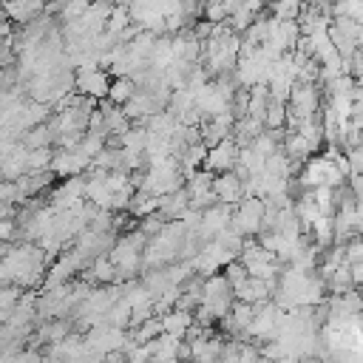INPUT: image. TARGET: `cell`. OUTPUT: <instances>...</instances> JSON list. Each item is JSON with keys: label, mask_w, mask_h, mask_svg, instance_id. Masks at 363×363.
<instances>
[{"label": "cell", "mask_w": 363, "mask_h": 363, "mask_svg": "<svg viewBox=\"0 0 363 363\" xmlns=\"http://www.w3.org/2000/svg\"><path fill=\"white\" fill-rule=\"evenodd\" d=\"M125 363H133V360H125Z\"/></svg>", "instance_id": "obj_25"}, {"label": "cell", "mask_w": 363, "mask_h": 363, "mask_svg": "<svg viewBox=\"0 0 363 363\" xmlns=\"http://www.w3.org/2000/svg\"><path fill=\"white\" fill-rule=\"evenodd\" d=\"M230 318L235 320V329L241 332V337H247V329H250V323H252V318H255V306L235 301L233 309H230Z\"/></svg>", "instance_id": "obj_18"}, {"label": "cell", "mask_w": 363, "mask_h": 363, "mask_svg": "<svg viewBox=\"0 0 363 363\" xmlns=\"http://www.w3.org/2000/svg\"><path fill=\"white\" fill-rule=\"evenodd\" d=\"M51 159H54V150H51V147L28 150V159H26V173H43V170H51Z\"/></svg>", "instance_id": "obj_17"}, {"label": "cell", "mask_w": 363, "mask_h": 363, "mask_svg": "<svg viewBox=\"0 0 363 363\" xmlns=\"http://www.w3.org/2000/svg\"><path fill=\"white\" fill-rule=\"evenodd\" d=\"M74 91L79 96L102 102V99H108V91H111V74L96 68V62H88L74 71Z\"/></svg>", "instance_id": "obj_1"}, {"label": "cell", "mask_w": 363, "mask_h": 363, "mask_svg": "<svg viewBox=\"0 0 363 363\" xmlns=\"http://www.w3.org/2000/svg\"><path fill=\"white\" fill-rule=\"evenodd\" d=\"M284 125H286V105L269 99L267 113H264V128L267 130H284Z\"/></svg>", "instance_id": "obj_16"}, {"label": "cell", "mask_w": 363, "mask_h": 363, "mask_svg": "<svg viewBox=\"0 0 363 363\" xmlns=\"http://www.w3.org/2000/svg\"><path fill=\"white\" fill-rule=\"evenodd\" d=\"M354 233L363 235V199L354 201Z\"/></svg>", "instance_id": "obj_23"}, {"label": "cell", "mask_w": 363, "mask_h": 363, "mask_svg": "<svg viewBox=\"0 0 363 363\" xmlns=\"http://www.w3.org/2000/svg\"><path fill=\"white\" fill-rule=\"evenodd\" d=\"M128 26H130V11H128V6H113L111 17H108V23H105V31L113 34V37H119Z\"/></svg>", "instance_id": "obj_19"}, {"label": "cell", "mask_w": 363, "mask_h": 363, "mask_svg": "<svg viewBox=\"0 0 363 363\" xmlns=\"http://www.w3.org/2000/svg\"><path fill=\"white\" fill-rule=\"evenodd\" d=\"M145 142H147V128H145V125H130V128L119 136V150L145 153Z\"/></svg>", "instance_id": "obj_12"}, {"label": "cell", "mask_w": 363, "mask_h": 363, "mask_svg": "<svg viewBox=\"0 0 363 363\" xmlns=\"http://www.w3.org/2000/svg\"><path fill=\"white\" fill-rule=\"evenodd\" d=\"M125 343H128V329H116V326H108V323L91 326L88 335H85V346H88L91 352L102 354V357L122 352Z\"/></svg>", "instance_id": "obj_3"}, {"label": "cell", "mask_w": 363, "mask_h": 363, "mask_svg": "<svg viewBox=\"0 0 363 363\" xmlns=\"http://www.w3.org/2000/svg\"><path fill=\"white\" fill-rule=\"evenodd\" d=\"M213 193L218 199V204H227V207H235L244 196H241V182L233 176V173H224V176H216L213 179Z\"/></svg>", "instance_id": "obj_6"}, {"label": "cell", "mask_w": 363, "mask_h": 363, "mask_svg": "<svg viewBox=\"0 0 363 363\" xmlns=\"http://www.w3.org/2000/svg\"><path fill=\"white\" fill-rule=\"evenodd\" d=\"M156 207H159V199L147 196L145 190H136V193L130 196V204H128L125 213H128L130 218H147V216L156 213Z\"/></svg>", "instance_id": "obj_11"}, {"label": "cell", "mask_w": 363, "mask_h": 363, "mask_svg": "<svg viewBox=\"0 0 363 363\" xmlns=\"http://www.w3.org/2000/svg\"><path fill=\"white\" fill-rule=\"evenodd\" d=\"M145 128H147L150 133H159V136H167V139H170V136L182 128V122H179L170 111H159V113H153V116L145 122Z\"/></svg>", "instance_id": "obj_10"}, {"label": "cell", "mask_w": 363, "mask_h": 363, "mask_svg": "<svg viewBox=\"0 0 363 363\" xmlns=\"http://www.w3.org/2000/svg\"><path fill=\"white\" fill-rule=\"evenodd\" d=\"M343 252H346V264H360L363 261V235H354L343 247Z\"/></svg>", "instance_id": "obj_22"}, {"label": "cell", "mask_w": 363, "mask_h": 363, "mask_svg": "<svg viewBox=\"0 0 363 363\" xmlns=\"http://www.w3.org/2000/svg\"><path fill=\"white\" fill-rule=\"evenodd\" d=\"M193 326V312H184V309H173L167 315H162V332L176 337V340H184V332Z\"/></svg>", "instance_id": "obj_8"}, {"label": "cell", "mask_w": 363, "mask_h": 363, "mask_svg": "<svg viewBox=\"0 0 363 363\" xmlns=\"http://www.w3.org/2000/svg\"><path fill=\"white\" fill-rule=\"evenodd\" d=\"M352 284H354V289L363 286V261L360 264H352Z\"/></svg>", "instance_id": "obj_24"}, {"label": "cell", "mask_w": 363, "mask_h": 363, "mask_svg": "<svg viewBox=\"0 0 363 363\" xmlns=\"http://www.w3.org/2000/svg\"><path fill=\"white\" fill-rule=\"evenodd\" d=\"M159 335H162V318H156V315H153V318H147L145 323H139V326L133 329V335H128V337H130L136 346H142V343L156 340Z\"/></svg>", "instance_id": "obj_14"}, {"label": "cell", "mask_w": 363, "mask_h": 363, "mask_svg": "<svg viewBox=\"0 0 363 363\" xmlns=\"http://www.w3.org/2000/svg\"><path fill=\"white\" fill-rule=\"evenodd\" d=\"M51 142H54V133H51L48 122H45V125H37V128H31V130L23 133L26 150H40V147H48Z\"/></svg>", "instance_id": "obj_13"}, {"label": "cell", "mask_w": 363, "mask_h": 363, "mask_svg": "<svg viewBox=\"0 0 363 363\" xmlns=\"http://www.w3.org/2000/svg\"><path fill=\"white\" fill-rule=\"evenodd\" d=\"M213 173L210 170H204V167H199L187 182H184V190H187V196H199V193H210L213 190Z\"/></svg>", "instance_id": "obj_15"}, {"label": "cell", "mask_w": 363, "mask_h": 363, "mask_svg": "<svg viewBox=\"0 0 363 363\" xmlns=\"http://www.w3.org/2000/svg\"><path fill=\"white\" fill-rule=\"evenodd\" d=\"M235 162H238V145H235L233 136H230V139H224L221 145H216V147L207 150V159H204L201 167L210 170L213 176H224V173H233Z\"/></svg>", "instance_id": "obj_4"}, {"label": "cell", "mask_w": 363, "mask_h": 363, "mask_svg": "<svg viewBox=\"0 0 363 363\" xmlns=\"http://www.w3.org/2000/svg\"><path fill=\"white\" fill-rule=\"evenodd\" d=\"M261 224H264V201L261 199H241L233 210L230 227L235 233H241L244 238H255L261 233Z\"/></svg>", "instance_id": "obj_2"}, {"label": "cell", "mask_w": 363, "mask_h": 363, "mask_svg": "<svg viewBox=\"0 0 363 363\" xmlns=\"http://www.w3.org/2000/svg\"><path fill=\"white\" fill-rule=\"evenodd\" d=\"M136 82L130 77H119V79H111V91H108V102L116 105V108H125L133 96H136Z\"/></svg>", "instance_id": "obj_9"}, {"label": "cell", "mask_w": 363, "mask_h": 363, "mask_svg": "<svg viewBox=\"0 0 363 363\" xmlns=\"http://www.w3.org/2000/svg\"><path fill=\"white\" fill-rule=\"evenodd\" d=\"M301 3L298 0H286V3H275L272 9H269V17H275V20H281V23H295L298 20V14H301Z\"/></svg>", "instance_id": "obj_20"}, {"label": "cell", "mask_w": 363, "mask_h": 363, "mask_svg": "<svg viewBox=\"0 0 363 363\" xmlns=\"http://www.w3.org/2000/svg\"><path fill=\"white\" fill-rule=\"evenodd\" d=\"M224 278H227V284H230V289H235V286H241L250 275H247V269H244V264L235 258V261H230L227 267H224V272H221Z\"/></svg>", "instance_id": "obj_21"}, {"label": "cell", "mask_w": 363, "mask_h": 363, "mask_svg": "<svg viewBox=\"0 0 363 363\" xmlns=\"http://www.w3.org/2000/svg\"><path fill=\"white\" fill-rule=\"evenodd\" d=\"M0 9H3V14L9 17V23H23V28H26L28 23H34L37 14L45 11L43 3H3Z\"/></svg>", "instance_id": "obj_7"}, {"label": "cell", "mask_w": 363, "mask_h": 363, "mask_svg": "<svg viewBox=\"0 0 363 363\" xmlns=\"http://www.w3.org/2000/svg\"><path fill=\"white\" fill-rule=\"evenodd\" d=\"M88 167H91V162H88L77 147H74V150H62V147L54 150L51 173H54L57 179H74V176H82Z\"/></svg>", "instance_id": "obj_5"}]
</instances>
